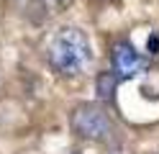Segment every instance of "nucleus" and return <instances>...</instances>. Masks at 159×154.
<instances>
[{
    "mask_svg": "<svg viewBox=\"0 0 159 154\" xmlns=\"http://www.w3.org/2000/svg\"><path fill=\"white\" fill-rule=\"evenodd\" d=\"M93 59V49L90 41L75 26H64L49 41V64H52L59 75L72 77L80 75Z\"/></svg>",
    "mask_w": 159,
    "mask_h": 154,
    "instance_id": "nucleus-1",
    "label": "nucleus"
},
{
    "mask_svg": "<svg viewBox=\"0 0 159 154\" xmlns=\"http://www.w3.org/2000/svg\"><path fill=\"white\" fill-rule=\"evenodd\" d=\"M69 126H72L75 136L87 139V141H103L113 133L111 116L95 103H80L69 113Z\"/></svg>",
    "mask_w": 159,
    "mask_h": 154,
    "instance_id": "nucleus-2",
    "label": "nucleus"
},
{
    "mask_svg": "<svg viewBox=\"0 0 159 154\" xmlns=\"http://www.w3.org/2000/svg\"><path fill=\"white\" fill-rule=\"evenodd\" d=\"M111 62H113V72H116L118 80H131V77H139V75H144V72L149 69V59L141 57L128 41L113 44Z\"/></svg>",
    "mask_w": 159,
    "mask_h": 154,
    "instance_id": "nucleus-3",
    "label": "nucleus"
},
{
    "mask_svg": "<svg viewBox=\"0 0 159 154\" xmlns=\"http://www.w3.org/2000/svg\"><path fill=\"white\" fill-rule=\"evenodd\" d=\"M116 82H118L116 72H100V75H98V98L105 100V103H108V100H113Z\"/></svg>",
    "mask_w": 159,
    "mask_h": 154,
    "instance_id": "nucleus-4",
    "label": "nucleus"
},
{
    "mask_svg": "<svg viewBox=\"0 0 159 154\" xmlns=\"http://www.w3.org/2000/svg\"><path fill=\"white\" fill-rule=\"evenodd\" d=\"M72 3V0H34V5L36 8H41L46 16H52V13H62V10Z\"/></svg>",
    "mask_w": 159,
    "mask_h": 154,
    "instance_id": "nucleus-5",
    "label": "nucleus"
},
{
    "mask_svg": "<svg viewBox=\"0 0 159 154\" xmlns=\"http://www.w3.org/2000/svg\"><path fill=\"white\" fill-rule=\"evenodd\" d=\"M146 49H149V54H159V34H157V31H154L152 36H149Z\"/></svg>",
    "mask_w": 159,
    "mask_h": 154,
    "instance_id": "nucleus-6",
    "label": "nucleus"
},
{
    "mask_svg": "<svg viewBox=\"0 0 159 154\" xmlns=\"http://www.w3.org/2000/svg\"><path fill=\"white\" fill-rule=\"evenodd\" d=\"M108 154H128V152H123V149H113V152H108Z\"/></svg>",
    "mask_w": 159,
    "mask_h": 154,
    "instance_id": "nucleus-7",
    "label": "nucleus"
},
{
    "mask_svg": "<svg viewBox=\"0 0 159 154\" xmlns=\"http://www.w3.org/2000/svg\"><path fill=\"white\" fill-rule=\"evenodd\" d=\"M157 154H159V152H157Z\"/></svg>",
    "mask_w": 159,
    "mask_h": 154,
    "instance_id": "nucleus-8",
    "label": "nucleus"
}]
</instances>
